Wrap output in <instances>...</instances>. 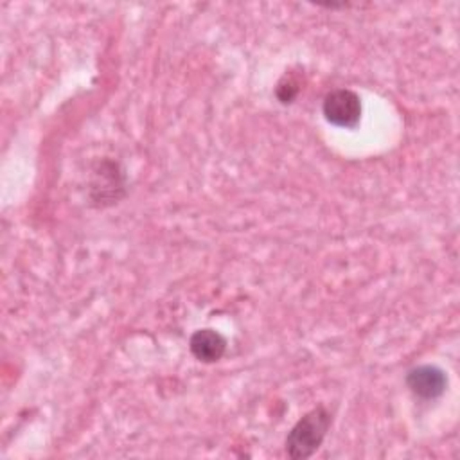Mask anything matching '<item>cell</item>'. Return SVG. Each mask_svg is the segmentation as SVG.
<instances>
[{
	"mask_svg": "<svg viewBox=\"0 0 460 460\" xmlns=\"http://www.w3.org/2000/svg\"><path fill=\"white\" fill-rule=\"evenodd\" d=\"M300 92V79L295 74H284V77L277 84V99L282 104H289Z\"/></svg>",
	"mask_w": 460,
	"mask_h": 460,
	"instance_id": "8992f818",
	"label": "cell"
},
{
	"mask_svg": "<svg viewBox=\"0 0 460 460\" xmlns=\"http://www.w3.org/2000/svg\"><path fill=\"white\" fill-rule=\"evenodd\" d=\"M332 417L323 406L307 411L286 437V453L293 460L309 458L323 442Z\"/></svg>",
	"mask_w": 460,
	"mask_h": 460,
	"instance_id": "6da1fadb",
	"label": "cell"
},
{
	"mask_svg": "<svg viewBox=\"0 0 460 460\" xmlns=\"http://www.w3.org/2000/svg\"><path fill=\"white\" fill-rule=\"evenodd\" d=\"M406 385L413 395L429 401L444 394L447 386V377L444 370L435 365H420L406 374Z\"/></svg>",
	"mask_w": 460,
	"mask_h": 460,
	"instance_id": "277c9868",
	"label": "cell"
},
{
	"mask_svg": "<svg viewBox=\"0 0 460 460\" xmlns=\"http://www.w3.org/2000/svg\"><path fill=\"white\" fill-rule=\"evenodd\" d=\"M124 194V178L119 165L111 160H102L93 171L92 180V199L104 207L117 203Z\"/></svg>",
	"mask_w": 460,
	"mask_h": 460,
	"instance_id": "3957f363",
	"label": "cell"
},
{
	"mask_svg": "<svg viewBox=\"0 0 460 460\" xmlns=\"http://www.w3.org/2000/svg\"><path fill=\"white\" fill-rule=\"evenodd\" d=\"M189 349L198 361L216 363L226 350V340L214 329H198L189 340Z\"/></svg>",
	"mask_w": 460,
	"mask_h": 460,
	"instance_id": "5b68a950",
	"label": "cell"
},
{
	"mask_svg": "<svg viewBox=\"0 0 460 460\" xmlns=\"http://www.w3.org/2000/svg\"><path fill=\"white\" fill-rule=\"evenodd\" d=\"M322 113L332 126L354 128L361 119V101L352 90L336 88L323 97Z\"/></svg>",
	"mask_w": 460,
	"mask_h": 460,
	"instance_id": "7a4b0ae2",
	"label": "cell"
}]
</instances>
